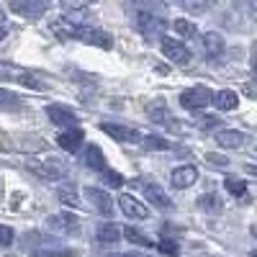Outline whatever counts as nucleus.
I'll use <instances>...</instances> for the list:
<instances>
[{"label":"nucleus","instance_id":"12","mask_svg":"<svg viewBox=\"0 0 257 257\" xmlns=\"http://www.w3.org/2000/svg\"><path fill=\"white\" fill-rule=\"evenodd\" d=\"M142 190H144L147 201L152 203V206H157V208H170V206H173V203H170V198H167V193L162 190V185L147 183V185H142Z\"/></svg>","mask_w":257,"mask_h":257},{"label":"nucleus","instance_id":"28","mask_svg":"<svg viewBox=\"0 0 257 257\" xmlns=\"http://www.w3.org/2000/svg\"><path fill=\"white\" fill-rule=\"evenodd\" d=\"M160 252L167 254V257H178V254H180V247H178V242H173V239H162V242H160Z\"/></svg>","mask_w":257,"mask_h":257},{"label":"nucleus","instance_id":"17","mask_svg":"<svg viewBox=\"0 0 257 257\" xmlns=\"http://www.w3.org/2000/svg\"><path fill=\"white\" fill-rule=\"evenodd\" d=\"M203 49H206V57H211V59L219 57L224 52V36L216 34V31H208L203 36Z\"/></svg>","mask_w":257,"mask_h":257},{"label":"nucleus","instance_id":"26","mask_svg":"<svg viewBox=\"0 0 257 257\" xmlns=\"http://www.w3.org/2000/svg\"><path fill=\"white\" fill-rule=\"evenodd\" d=\"M175 34H180V36H196L198 29H196V24H190V21H175Z\"/></svg>","mask_w":257,"mask_h":257},{"label":"nucleus","instance_id":"11","mask_svg":"<svg viewBox=\"0 0 257 257\" xmlns=\"http://www.w3.org/2000/svg\"><path fill=\"white\" fill-rule=\"evenodd\" d=\"M47 116L57 126H72V123H77V113L72 108H64V105H47Z\"/></svg>","mask_w":257,"mask_h":257},{"label":"nucleus","instance_id":"1","mask_svg":"<svg viewBox=\"0 0 257 257\" xmlns=\"http://www.w3.org/2000/svg\"><path fill=\"white\" fill-rule=\"evenodd\" d=\"M62 39H77V41H82V44H93V47H100V49H111L113 47V39L108 36V34H103V31H98V29H90V26H67V31H62L59 34Z\"/></svg>","mask_w":257,"mask_h":257},{"label":"nucleus","instance_id":"20","mask_svg":"<svg viewBox=\"0 0 257 257\" xmlns=\"http://www.w3.org/2000/svg\"><path fill=\"white\" fill-rule=\"evenodd\" d=\"M31 257H75V249L72 247H36L31 249Z\"/></svg>","mask_w":257,"mask_h":257},{"label":"nucleus","instance_id":"32","mask_svg":"<svg viewBox=\"0 0 257 257\" xmlns=\"http://www.w3.org/2000/svg\"><path fill=\"white\" fill-rule=\"evenodd\" d=\"M13 242V229L11 226H0V247H8Z\"/></svg>","mask_w":257,"mask_h":257},{"label":"nucleus","instance_id":"15","mask_svg":"<svg viewBox=\"0 0 257 257\" xmlns=\"http://www.w3.org/2000/svg\"><path fill=\"white\" fill-rule=\"evenodd\" d=\"M95 239L100 242V244H116L118 239H121V229L116 226V224H100L98 229H95Z\"/></svg>","mask_w":257,"mask_h":257},{"label":"nucleus","instance_id":"33","mask_svg":"<svg viewBox=\"0 0 257 257\" xmlns=\"http://www.w3.org/2000/svg\"><path fill=\"white\" fill-rule=\"evenodd\" d=\"M108 257H149L144 252H123V254H108Z\"/></svg>","mask_w":257,"mask_h":257},{"label":"nucleus","instance_id":"30","mask_svg":"<svg viewBox=\"0 0 257 257\" xmlns=\"http://www.w3.org/2000/svg\"><path fill=\"white\" fill-rule=\"evenodd\" d=\"M103 180L108 183V185H113V188H121L123 185V178L118 173H113V170H103Z\"/></svg>","mask_w":257,"mask_h":257},{"label":"nucleus","instance_id":"35","mask_svg":"<svg viewBox=\"0 0 257 257\" xmlns=\"http://www.w3.org/2000/svg\"><path fill=\"white\" fill-rule=\"evenodd\" d=\"M3 39H6V26L0 24V41H3Z\"/></svg>","mask_w":257,"mask_h":257},{"label":"nucleus","instance_id":"23","mask_svg":"<svg viewBox=\"0 0 257 257\" xmlns=\"http://www.w3.org/2000/svg\"><path fill=\"white\" fill-rule=\"evenodd\" d=\"M198 206L203 208V211H221V198L219 196H213V193H206V196H201L198 198Z\"/></svg>","mask_w":257,"mask_h":257},{"label":"nucleus","instance_id":"25","mask_svg":"<svg viewBox=\"0 0 257 257\" xmlns=\"http://www.w3.org/2000/svg\"><path fill=\"white\" fill-rule=\"evenodd\" d=\"M0 105H3V108H18V105H21V98H18L16 93H11V90H3V88H0Z\"/></svg>","mask_w":257,"mask_h":257},{"label":"nucleus","instance_id":"14","mask_svg":"<svg viewBox=\"0 0 257 257\" xmlns=\"http://www.w3.org/2000/svg\"><path fill=\"white\" fill-rule=\"evenodd\" d=\"M85 134H82V128H70V132H62L57 137V144L64 149V152H77L80 144H82Z\"/></svg>","mask_w":257,"mask_h":257},{"label":"nucleus","instance_id":"16","mask_svg":"<svg viewBox=\"0 0 257 257\" xmlns=\"http://www.w3.org/2000/svg\"><path fill=\"white\" fill-rule=\"evenodd\" d=\"M216 144H221L224 149H239L247 144V137L242 132H219L216 134Z\"/></svg>","mask_w":257,"mask_h":257},{"label":"nucleus","instance_id":"31","mask_svg":"<svg viewBox=\"0 0 257 257\" xmlns=\"http://www.w3.org/2000/svg\"><path fill=\"white\" fill-rule=\"evenodd\" d=\"M206 160H208L213 167H226V165H229V160H226L224 155H216V152H208V155H206Z\"/></svg>","mask_w":257,"mask_h":257},{"label":"nucleus","instance_id":"8","mask_svg":"<svg viewBox=\"0 0 257 257\" xmlns=\"http://www.w3.org/2000/svg\"><path fill=\"white\" fill-rule=\"evenodd\" d=\"M47 226L52 231H59V234H77L80 221L72 216V213H57V216H49L47 219Z\"/></svg>","mask_w":257,"mask_h":257},{"label":"nucleus","instance_id":"22","mask_svg":"<svg viewBox=\"0 0 257 257\" xmlns=\"http://www.w3.org/2000/svg\"><path fill=\"white\" fill-rule=\"evenodd\" d=\"M121 237H126L128 242H132V244H137V247H152V242H149V237H144V234H142L139 229H134V226H126Z\"/></svg>","mask_w":257,"mask_h":257},{"label":"nucleus","instance_id":"3","mask_svg":"<svg viewBox=\"0 0 257 257\" xmlns=\"http://www.w3.org/2000/svg\"><path fill=\"white\" fill-rule=\"evenodd\" d=\"M211 100H213V93L208 88H203V85L190 88L180 95V105L188 108V111H201V108H206V105H211Z\"/></svg>","mask_w":257,"mask_h":257},{"label":"nucleus","instance_id":"29","mask_svg":"<svg viewBox=\"0 0 257 257\" xmlns=\"http://www.w3.org/2000/svg\"><path fill=\"white\" fill-rule=\"evenodd\" d=\"M149 116H152L155 121H162L165 126H175V123H178V121H175L173 116H170V113H167L165 108H157V111H149Z\"/></svg>","mask_w":257,"mask_h":257},{"label":"nucleus","instance_id":"2","mask_svg":"<svg viewBox=\"0 0 257 257\" xmlns=\"http://www.w3.org/2000/svg\"><path fill=\"white\" fill-rule=\"evenodd\" d=\"M137 29L142 31L144 39L155 41V39H165V31H167V21L160 18V16H152V13H139L137 18Z\"/></svg>","mask_w":257,"mask_h":257},{"label":"nucleus","instance_id":"4","mask_svg":"<svg viewBox=\"0 0 257 257\" xmlns=\"http://www.w3.org/2000/svg\"><path fill=\"white\" fill-rule=\"evenodd\" d=\"M82 196L85 198H88L90 201V206L100 213V216H113V198L108 196V193H105V190H100V188H85V193H82Z\"/></svg>","mask_w":257,"mask_h":257},{"label":"nucleus","instance_id":"13","mask_svg":"<svg viewBox=\"0 0 257 257\" xmlns=\"http://www.w3.org/2000/svg\"><path fill=\"white\" fill-rule=\"evenodd\" d=\"M198 180V170L193 167V165H183V167H178V170H173V185L175 188H190L193 183Z\"/></svg>","mask_w":257,"mask_h":257},{"label":"nucleus","instance_id":"19","mask_svg":"<svg viewBox=\"0 0 257 257\" xmlns=\"http://www.w3.org/2000/svg\"><path fill=\"white\" fill-rule=\"evenodd\" d=\"M85 165H88L90 170H98V173H103V170H105V160H103L100 147L90 144L88 149H85Z\"/></svg>","mask_w":257,"mask_h":257},{"label":"nucleus","instance_id":"27","mask_svg":"<svg viewBox=\"0 0 257 257\" xmlns=\"http://www.w3.org/2000/svg\"><path fill=\"white\" fill-rule=\"evenodd\" d=\"M144 147H147V149H160V152L170 149L167 139H162V137H147V139H144Z\"/></svg>","mask_w":257,"mask_h":257},{"label":"nucleus","instance_id":"24","mask_svg":"<svg viewBox=\"0 0 257 257\" xmlns=\"http://www.w3.org/2000/svg\"><path fill=\"white\" fill-rule=\"evenodd\" d=\"M226 190L231 193V196H237V198H242L244 193H247V183L244 180H237V178H226Z\"/></svg>","mask_w":257,"mask_h":257},{"label":"nucleus","instance_id":"10","mask_svg":"<svg viewBox=\"0 0 257 257\" xmlns=\"http://www.w3.org/2000/svg\"><path fill=\"white\" fill-rule=\"evenodd\" d=\"M47 3H29V0H13L11 3V11L18 13V16H26V18H39V16H44L47 13Z\"/></svg>","mask_w":257,"mask_h":257},{"label":"nucleus","instance_id":"9","mask_svg":"<svg viewBox=\"0 0 257 257\" xmlns=\"http://www.w3.org/2000/svg\"><path fill=\"white\" fill-rule=\"evenodd\" d=\"M31 170L39 175V178H44V180H59L67 175V167H64L59 160H52V162H41V165H31Z\"/></svg>","mask_w":257,"mask_h":257},{"label":"nucleus","instance_id":"34","mask_svg":"<svg viewBox=\"0 0 257 257\" xmlns=\"http://www.w3.org/2000/svg\"><path fill=\"white\" fill-rule=\"evenodd\" d=\"M216 123H221V121H219V118H211V116H208V118H203V123H201V126H206V128H213Z\"/></svg>","mask_w":257,"mask_h":257},{"label":"nucleus","instance_id":"6","mask_svg":"<svg viewBox=\"0 0 257 257\" xmlns=\"http://www.w3.org/2000/svg\"><path fill=\"white\" fill-rule=\"evenodd\" d=\"M162 54L167 59H173L175 64H188L190 62V52L183 41H175V39H162Z\"/></svg>","mask_w":257,"mask_h":257},{"label":"nucleus","instance_id":"7","mask_svg":"<svg viewBox=\"0 0 257 257\" xmlns=\"http://www.w3.org/2000/svg\"><path fill=\"white\" fill-rule=\"evenodd\" d=\"M118 208L126 213L128 219H147V216H149V208H147V206H144L139 198L128 196V193L118 196Z\"/></svg>","mask_w":257,"mask_h":257},{"label":"nucleus","instance_id":"18","mask_svg":"<svg viewBox=\"0 0 257 257\" xmlns=\"http://www.w3.org/2000/svg\"><path fill=\"white\" fill-rule=\"evenodd\" d=\"M211 103H216V108H219V111H231V108H237L239 95L234 93V90H219L216 95H213Z\"/></svg>","mask_w":257,"mask_h":257},{"label":"nucleus","instance_id":"21","mask_svg":"<svg viewBox=\"0 0 257 257\" xmlns=\"http://www.w3.org/2000/svg\"><path fill=\"white\" fill-rule=\"evenodd\" d=\"M57 196H59V201L64 206H80V193H77L75 185H62Z\"/></svg>","mask_w":257,"mask_h":257},{"label":"nucleus","instance_id":"5","mask_svg":"<svg viewBox=\"0 0 257 257\" xmlns=\"http://www.w3.org/2000/svg\"><path fill=\"white\" fill-rule=\"evenodd\" d=\"M100 128L108 137H113L116 142H121V144H132V142H139V132L137 128H132V126H123V123H108V121H103L100 123Z\"/></svg>","mask_w":257,"mask_h":257}]
</instances>
